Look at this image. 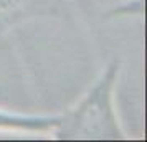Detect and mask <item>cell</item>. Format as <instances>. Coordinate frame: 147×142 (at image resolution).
Returning <instances> with one entry per match:
<instances>
[{
	"label": "cell",
	"instance_id": "obj_2",
	"mask_svg": "<svg viewBox=\"0 0 147 142\" xmlns=\"http://www.w3.org/2000/svg\"><path fill=\"white\" fill-rule=\"evenodd\" d=\"M58 122V116H30L0 111V129L27 131V132H51Z\"/></svg>",
	"mask_w": 147,
	"mask_h": 142
},
{
	"label": "cell",
	"instance_id": "obj_1",
	"mask_svg": "<svg viewBox=\"0 0 147 142\" xmlns=\"http://www.w3.org/2000/svg\"><path fill=\"white\" fill-rule=\"evenodd\" d=\"M119 69L121 63L117 60L109 61L80 101L65 114L58 116V122L51 131L56 139H126L114 108V89Z\"/></svg>",
	"mask_w": 147,
	"mask_h": 142
},
{
	"label": "cell",
	"instance_id": "obj_3",
	"mask_svg": "<svg viewBox=\"0 0 147 142\" xmlns=\"http://www.w3.org/2000/svg\"><path fill=\"white\" fill-rule=\"evenodd\" d=\"M38 3H47V0H0V17L28 10Z\"/></svg>",
	"mask_w": 147,
	"mask_h": 142
}]
</instances>
